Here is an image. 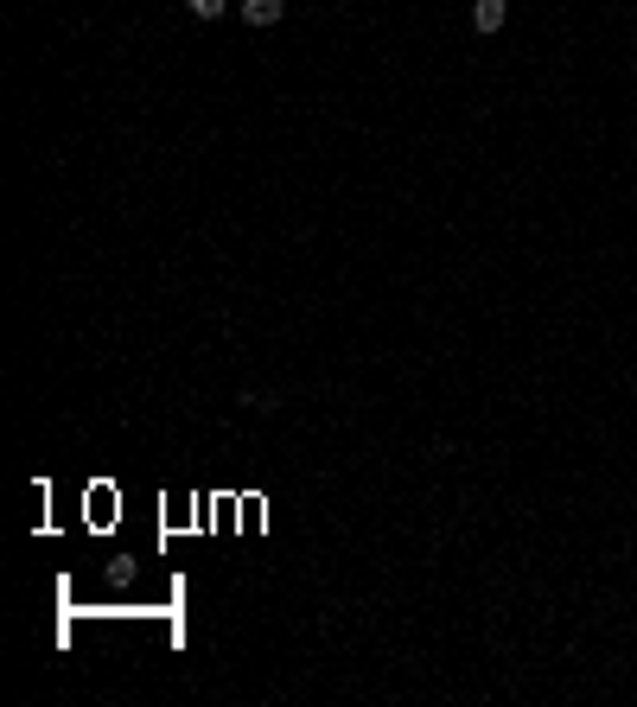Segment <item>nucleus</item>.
Returning <instances> with one entry per match:
<instances>
[{"instance_id": "1", "label": "nucleus", "mask_w": 637, "mask_h": 707, "mask_svg": "<svg viewBox=\"0 0 637 707\" xmlns=\"http://www.w3.org/2000/svg\"><path fill=\"white\" fill-rule=\"evenodd\" d=\"M504 20H510V0H478V7H472V26L478 32H497Z\"/></svg>"}, {"instance_id": "2", "label": "nucleus", "mask_w": 637, "mask_h": 707, "mask_svg": "<svg viewBox=\"0 0 637 707\" xmlns=\"http://www.w3.org/2000/svg\"><path fill=\"white\" fill-rule=\"evenodd\" d=\"M281 13H287V0H243V20L249 26H274Z\"/></svg>"}, {"instance_id": "3", "label": "nucleus", "mask_w": 637, "mask_h": 707, "mask_svg": "<svg viewBox=\"0 0 637 707\" xmlns=\"http://www.w3.org/2000/svg\"><path fill=\"white\" fill-rule=\"evenodd\" d=\"M185 7H192V13H198V20H217V13H223V7H230V0H185Z\"/></svg>"}]
</instances>
